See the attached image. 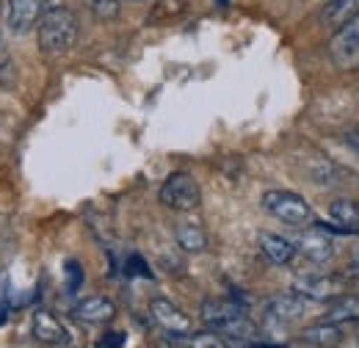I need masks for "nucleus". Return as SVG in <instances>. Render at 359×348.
<instances>
[{"mask_svg": "<svg viewBox=\"0 0 359 348\" xmlns=\"http://www.w3.org/2000/svg\"><path fill=\"white\" fill-rule=\"evenodd\" d=\"M323 321L337 323V326H343V323H357L359 321V296H354V293H343V296H337V299L329 304V312H326Z\"/></svg>", "mask_w": 359, "mask_h": 348, "instance_id": "obj_16", "label": "nucleus"}, {"mask_svg": "<svg viewBox=\"0 0 359 348\" xmlns=\"http://www.w3.org/2000/svg\"><path fill=\"white\" fill-rule=\"evenodd\" d=\"M175 235H177V246L182 252H188V255H199V252L208 249V232L199 224H194V221L177 224V232Z\"/></svg>", "mask_w": 359, "mask_h": 348, "instance_id": "obj_17", "label": "nucleus"}, {"mask_svg": "<svg viewBox=\"0 0 359 348\" xmlns=\"http://www.w3.org/2000/svg\"><path fill=\"white\" fill-rule=\"evenodd\" d=\"M155 348H185V343H182L180 337H175V335H163V337L155 343Z\"/></svg>", "mask_w": 359, "mask_h": 348, "instance_id": "obj_25", "label": "nucleus"}, {"mask_svg": "<svg viewBox=\"0 0 359 348\" xmlns=\"http://www.w3.org/2000/svg\"><path fill=\"white\" fill-rule=\"evenodd\" d=\"M302 340L315 348H334L343 343V329L337 323L320 321V323H313V326H307L302 332Z\"/></svg>", "mask_w": 359, "mask_h": 348, "instance_id": "obj_15", "label": "nucleus"}, {"mask_svg": "<svg viewBox=\"0 0 359 348\" xmlns=\"http://www.w3.org/2000/svg\"><path fill=\"white\" fill-rule=\"evenodd\" d=\"M307 312V299L299 293H279L266 302V318L276 326H290Z\"/></svg>", "mask_w": 359, "mask_h": 348, "instance_id": "obj_10", "label": "nucleus"}, {"mask_svg": "<svg viewBox=\"0 0 359 348\" xmlns=\"http://www.w3.org/2000/svg\"><path fill=\"white\" fill-rule=\"evenodd\" d=\"M346 144H348V147H351V149H354V152L359 155V128L346 135Z\"/></svg>", "mask_w": 359, "mask_h": 348, "instance_id": "obj_26", "label": "nucleus"}, {"mask_svg": "<svg viewBox=\"0 0 359 348\" xmlns=\"http://www.w3.org/2000/svg\"><path fill=\"white\" fill-rule=\"evenodd\" d=\"M185 348H229V343H226V337H222L219 332L208 329V332H199V335L185 337Z\"/></svg>", "mask_w": 359, "mask_h": 348, "instance_id": "obj_20", "label": "nucleus"}, {"mask_svg": "<svg viewBox=\"0 0 359 348\" xmlns=\"http://www.w3.org/2000/svg\"><path fill=\"white\" fill-rule=\"evenodd\" d=\"M81 282H83V271H81V265H78L75 260H69L67 262V288H69V290H78Z\"/></svg>", "mask_w": 359, "mask_h": 348, "instance_id": "obj_23", "label": "nucleus"}, {"mask_svg": "<svg viewBox=\"0 0 359 348\" xmlns=\"http://www.w3.org/2000/svg\"><path fill=\"white\" fill-rule=\"evenodd\" d=\"M296 252H302L304 257L315 265H320V262H329L334 257V238H332V232L329 229H323L320 224H310L302 235H299V241H296Z\"/></svg>", "mask_w": 359, "mask_h": 348, "instance_id": "obj_7", "label": "nucleus"}, {"mask_svg": "<svg viewBox=\"0 0 359 348\" xmlns=\"http://www.w3.org/2000/svg\"><path fill=\"white\" fill-rule=\"evenodd\" d=\"M185 11H188V0H155L152 8H149L147 22L149 25H163V22L180 20Z\"/></svg>", "mask_w": 359, "mask_h": 348, "instance_id": "obj_19", "label": "nucleus"}, {"mask_svg": "<svg viewBox=\"0 0 359 348\" xmlns=\"http://www.w3.org/2000/svg\"><path fill=\"white\" fill-rule=\"evenodd\" d=\"M149 315L166 335H175V337L191 335V318L169 299H152L149 302Z\"/></svg>", "mask_w": 359, "mask_h": 348, "instance_id": "obj_9", "label": "nucleus"}, {"mask_svg": "<svg viewBox=\"0 0 359 348\" xmlns=\"http://www.w3.org/2000/svg\"><path fill=\"white\" fill-rule=\"evenodd\" d=\"M257 243H260V252L266 255V260L273 262V265H287L296 257V243L276 235V232H260Z\"/></svg>", "mask_w": 359, "mask_h": 348, "instance_id": "obj_14", "label": "nucleus"}, {"mask_svg": "<svg viewBox=\"0 0 359 348\" xmlns=\"http://www.w3.org/2000/svg\"><path fill=\"white\" fill-rule=\"evenodd\" d=\"M293 293L304 296L307 302H334L346 293V282L334 274H299L293 279Z\"/></svg>", "mask_w": 359, "mask_h": 348, "instance_id": "obj_6", "label": "nucleus"}, {"mask_svg": "<svg viewBox=\"0 0 359 348\" xmlns=\"http://www.w3.org/2000/svg\"><path fill=\"white\" fill-rule=\"evenodd\" d=\"M263 208L273 218H279V221H285L290 227H310V224H315L313 205L304 196L293 194V191H266Z\"/></svg>", "mask_w": 359, "mask_h": 348, "instance_id": "obj_3", "label": "nucleus"}, {"mask_svg": "<svg viewBox=\"0 0 359 348\" xmlns=\"http://www.w3.org/2000/svg\"><path fill=\"white\" fill-rule=\"evenodd\" d=\"M329 224L326 221H315L329 232H340V235H357L359 232V205L354 199H334L329 205Z\"/></svg>", "mask_w": 359, "mask_h": 348, "instance_id": "obj_11", "label": "nucleus"}, {"mask_svg": "<svg viewBox=\"0 0 359 348\" xmlns=\"http://www.w3.org/2000/svg\"><path fill=\"white\" fill-rule=\"evenodd\" d=\"M125 274H128V276H147V279H152V271H149V265H147V260H144L141 255H130V257H128Z\"/></svg>", "mask_w": 359, "mask_h": 348, "instance_id": "obj_22", "label": "nucleus"}, {"mask_svg": "<svg viewBox=\"0 0 359 348\" xmlns=\"http://www.w3.org/2000/svg\"><path fill=\"white\" fill-rule=\"evenodd\" d=\"M31 332H34V340L45 343V346H69L72 337L67 332V326L47 309L34 312V323H31Z\"/></svg>", "mask_w": 359, "mask_h": 348, "instance_id": "obj_12", "label": "nucleus"}, {"mask_svg": "<svg viewBox=\"0 0 359 348\" xmlns=\"http://www.w3.org/2000/svg\"><path fill=\"white\" fill-rule=\"evenodd\" d=\"M329 58L337 69H359V14L334 31L329 42Z\"/></svg>", "mask_w": 359, "mask_h": 348, "instance_id": "obj_5", "label": "nucleus"}, {"mask_svg": "<svg viewBox=\"0 0 359 348\" xmlns=\"http://www.w3.org/2000/svg\"><path fill=\"white\" fill-rule=\"evenodd\" d=\"M78 34H81V22H78V14L67 6H53L47 8L36 25V39L39 47L47 55H64L69 53L75 42H78Z\"/></svg>", "mask_w": 359, "mask_h": 348, "instance_id": "obj_1", "label": "nucleus"}, {"mask_svg": "<svg viewBox=\"0 0 359 348\" xmlns=\"http://www.w3.org/2000/svg\"><path fill=\"white\" fill-rule=\"evenodd\" d=\"M158 196H161V202H163L169 210H177V213L196 210V208H199V202H202L199 182H196L188 172L169 174V177H166V182L161 185Z\"/></svg>", "mask_w": 359, "mask_h": 348, "instance_id": "obj_4", "label": "nucleus"}, {"mask_svg": "<svg viewBox=\"0 0 359 348\" xmlns=\"http://www.w3.org/2000/svg\"><path fill=\"white\" fill-rule=\"evenodd\" d=\"M359 14V0H326L323 6V22L332 25L334 31L340 25H346L348 20H354Z\"/></svg>", "mask_w": 359, "mask_h": 348, "instance_id": "obj_18", "label": "nucleus"}, {"mask_svg": "<svg viewBox=\"0 0 359 348\" xmlns=\"http://www.w3.org/2000/svg\"><path fill=\"white\" fill-rule=\"evenodd\" d=\"M125 343H128L125 332H108V335L100 340V348H122Z\"/></svg>", "mask_w": 359, "mask_h": 348, "instance_id": "obj_24", "label": "nucleus"}, {"mask_svg": "<svg viewBox=\"0 0 359 348\" xmlns=\"http://www.w3.org/2000/svg\"><path fill=\"white\" fill-rule=\"evenodd\" d=\"M199 318L208 329L219 332L222 337L229 340H252L257 335V326L252 323V318L243 312V307L226 299H208L199 307Z\"/></svg>", "mask_w": 359, "mask_h": 348, "instance_id": "obj_2", "label": "nucleus"}, {"mask_svg": "<svg viewBox=\"0 0 359 348\" xmlns=\"http://www.w3.org/2000/svg\"><path fill=\"white\" fill-rule=\"evenodd\" d=\"M47 3L50 0H8V8H6L8 31L22 36L31 28H36L39 20H42V14L47 11Z\"/></svg>", "mask_w": 359, "mask_h": 348, "instance_id": "obj_8", "label": "nucleus"}, {"mask_svg": "<svg viewBox=\"0 0 359 348\" xmlns=\"http://www.w3.org/2000/svg\"><path fill=\"white\" fill-rule=\"evenodd\" d=\"M119 0H91V11H94V17L97 20H102V22H111V20H116L119 17Z\"/></svg>", "mask_w": 359, "mask_h": 348, "instance_id": "obj_21", "label": "nucleus"}, {"mask_svg": "<svg viewBox=\"0 0 359 348\" xmlns=\"http://www.w3.org/2000/svg\"><path fill=\"white\" fill-rule=\"evenodd\" d=\"M72 315L83 323H108L116 318V304L105 296H86L72 307Z\"/></svg>", "mask_w": 359, "mask_h": 348, "instance_id": "obj_13", "label": "nucleus"}]
</instances>
